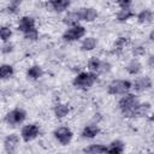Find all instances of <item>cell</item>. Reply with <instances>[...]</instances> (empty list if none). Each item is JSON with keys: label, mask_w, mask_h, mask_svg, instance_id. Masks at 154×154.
<instances>
[{"label": "cell", "mask_w": 154, "mask_h": 154, "mask_svg": "<svg viewBox=\"0 0 154 154\" xmlns=\"http://www.w3.org/2000/svg\"><path fill=\"white\" fill-rule=\"evenodd\" d=\"M131 16H134V12H132L130 8H122V10L119 11V13H118V19H119L120 22H123V20L129 19Z\"/></svg>", "instance_id": "obj_25"}, {"label": "cell", "mask_w": 154, "mask_h": 154, "mask_svg": "<svg viewBox=\"0 0 154 154\" xmlns=\"http://www.w3.org/2000/svg\"><path fill=\"white\" fill-rule=\"evenodd\" d=\"M18 144H19V138L16 134H11L5 138V149L7 154H16Z\"/></svg>", "instance_id": "obj_6"}, {"label": "cell", "mask_w": 154, "mask_h": 154, "mask_svg": "<svg viewBox=\"0 0 154 154\" xmlns=\"http://www.w3.org/2000/svg\"><path fill=\"white\" fill-rule=\"evenodd\" d=\"M128 41H129V40H128L126 37H119L118 41H117V47H118V48H122L123 46H125V45L128 43Z\"/></svg>", "instance_id": "obj_28"}, {"label": "cell", "mask_w": 154, "mask_h": 154, "mask_svg": "<svg viewBox=\"0 0 154 154\" xmlns=\"http://www.w3.org/2000/svg\"><path fill=\"white\" fill-rule=\"evenodd\" d=\"M81 19H82V18H81L79 12H70V13H67V14L65 16L64 22H65L66 24L73 25V24H77L78 20H81Z\"/></svg>", "instance_id": "obj_16"}, {"label": "cell", "mask_w": 154, "mask_h": 154, "mask_svg": "<svg viewBox=\"0 0 154 154\" xmlns=\"http://www.w3.org/2000/svg\"><path fill=\"white\" fill-rule=\"evenodd\" d=\"M150 79L148 78V77H142V78H140V79H137L136 82H135V89L137 90V91H142V90H146V89H148L149 87H150Z\"/></svg>", "instance_id": "obj_13"}, {"label": "cell", "mask_w": 154, "mask_h": 154, "mask_svg": "<svg viewBox=\"0 0 154 154\" xmlns=\"http://www.w3.org/2000/svg\"><path fill=\"white\" fill-rule=\"evenodd\" d=\"M123 149H124V144L122 141H113L106 148V153L107 154H122Z\"/></svg>", "instance_id": "obj_11"}, {"label": "cell", "mask_w": 154, "mask_h": 154, "mask_svg": "<svg viewBox=\"0 0 154 154\" xmlns=\"http://www.w3.org/2000/svg\"><path fill=\"white\" fill-rule=\"evenodd\" d=\"M24 119H25V112L23 109H19V108L11 111L6 117L7 123L11 125H17V124L22 123Z\"/></svg>", "instance_id": "obj_5"}, {"label": "cell", "mask_w": 154, "mask_h": 154, "mask_svg": "<svg viewBox=\"0 0 154 154\" xmlns=\"http://www.w3.org/2000/svg\"><path fill=\"white\" fill-rule=\"evenodd\" d=\"M96 45V40L94 37H87L83 43H82V49L83 51H91Z\"/></svg>", "instance_id": "obj_23"}, {"label": "cell", "mask_w": 154, "mask_h": 154, "mask_svg": "<svg viewBox=\"0 0 154 154\" xmlns=\"http://www.w3.org/2000/svg\"><path fill=\"white\" fill-rule=\"evenodd\" d=\"M49 5L53 7V10H55L58 12H61V11L66 10L70 6V1H66V0H54V1H51Z\"/></svg>", "instance_id": "obj_14"}, {"label": "cell", "mask_w": 154, "mask_h": 154, "mask_svg": "<svg viewBox=\"0 0 154 154\" xmlns=\"http://www.w3.org/2000/svg\"><path fill=\"white\" fill-rule=\"evenodd\" d=\"M97 134H99V128L95 126V125H88V126H85L84 130H83V132H82L83 137H87V138H93Z\"/></svg>", "instance_id": "obj_17"}, {"label": "cell", "mask_w": 154, "mask_h": 154, "mask_svg": "<svg viewBox=\"0 0 154 154\" xmlns=\"http://www.w3.org/2000/svg\"><path fill=\"white\" fill-rule=\"evenodd\" d=\"M35 20L31 18V17H23L20 20H19V24H18V29L20 31H23L24 34L35 29Z\"/></svg>", "instance_id": "obj_10"}, {"label": "cell", "mask_w": 154, "mask_h": 154, "mask_svg": "<svg viewBox=\"0 0 154 154\" xmlns=\"http://www.w3.org/2000/svg\"><path fill=\"white\" fill-rule=\"evenodd\" d=\"M149 37H150V40H154V30L150 32V36H149Z\"/></svg>", "instance_id": "obj_34"}, {"label": "cell", "mask_w": 154, "mask_h": 154, "mask_svg": "<svg viewBox=\"0 0 154 154\" xmlns=\"http://www.w3.org/2000/svg\"><path fill=\"white\" fill-rule=\"evenodd\" d=\"M130 87H131V83L129 81H123V79L113 81L108 85V93L109 94H124L130 89Z\"/></svg>", "instance_id": "obj_3"}, {"label": "cell", "mask_w": 154, "mask_h": 154, "mask_svg": "<svg viewBox=\"0 0 154 154\" xmlns=\"http://www.w3.org/2000/svg\"><path fill=\"white\" fill-rule=\"evenodd\" d=\"M67 112H69V107H67L66 105H63V103L57 105L55 108H54V113H55V116H57L58 118L65 117V116L67 114Z\"/></svg>", "instance_id": "obj_20"}, {"label": "cell", "mask_w": 154, "mask_h": 154, "mask_svg": "<svg viewBox=\"0 0 154 154\" xmlns=\"http://www.w3.org/2000/svg\"><path fill=\"white\" fill-rule=\"evenodd\" d=\"M11 51H12V45H11V43L2 46V53H8V52H11Z\"/></svg>", "instance_id": "obj_31"}, {"label": "cell", "mask_w": 154, "mask_h": 154, "mask_svg": "<svg viewBox=\"0 0 154 154\" xmlns=\"http://www.w3.org/2000/svg\"><path fill=\"white\" fill-rule=\"evenodd\" d=\"M137 106H138L137 99L132 94H129V95L124 96L119 101V107L126 117H134V113H135V109H136Z\"/></svg>", "instance_id": "obj_1"}, {"label": "cell", "mask_w": 154, "mask_h": 154, "mask_svg": "<svg viewBox=\"0 0 154 154\" xmlns=\"http://www.w3.org/2000/svg\"><path fill=\"white\" fill-rule=\"evenodd\" d=\"M81 14V18L87 20V22H91L96 18L97 13L94 8H81V11H78Z\"/></svg>", "instance_id": "obj_12"}, {"label": "cell", "mask_w": 154, "mask_h": 154, "mask_svg": "<svg viewBox=\"0 0 154 154\" xmlns=\"http://www.w3.org/2000/svg\"><path fill=\"white\" fill-rule=\"evenodd\" d=\"M0 34H1V38H2V41H7V40L11 37L12 31H11L10 28H7V26H2L1 30H0Z\"/></svg>", "instance_id": "obj_26"}, {"label": "cell", "mask_w": 154, "mask_h": 154, "mask_svg": "<svg viewBox=\"0 0 154 154\" xmlns=\"http://www.w3.org/2000/svg\"><path fill=\"white\" fill-rule=\"evenodd\" d=\"M118 4L122 8H129V6H130V1H119Z\"/></svg>", "instance_id": "obj_32"}, {"label": "cell", "mask_w": 154, "mask_h": 154, "mask_svg": "<svg viewBox=\"0 0 154 154\" xmlns=\"http://www.w3.org/2000/svg\"><path fill=\"white\" fill-rule=\"evenodd\" d=\"M148 65L150 67H154V55H150L149 59H148Z\"/></svg>", "instance_id": "obj_33"}, {"label": "cell", "mask_w": 154, "mask_h": 154, "mask_svg": "<svg viewBox=\"0 0 154 154\" xmlns=\"http://www.w3.org/2000/svg\"><path fill=\"white\" fill-rule=\"evenodd\" d=\"M84 34H85V29L81 25H76V26H72L71 29H69L67 31H65L63 38L66 41H75V40L81 38Z\"/></svg>", "instance_id": "obj_4"}, {"label": "cell", "mask_w": 154, "mask_h": 154, "mask_svg": "<svg viewBox=\"0 0 154 154\" xmlns=\"http://www.w3.org/2000/svg\"><path fill=\"white\" fill-rule=\"evenodd\" d=\"M24 36H25V38H28V40H36V38H37V30H36V29H32V30L25 32Z\"/></svg>", "instance_id": "obj_27"}, {"label": "cell", "mask_w": 154, "mask_h": 154, "mask_svg": "<svg viewBox=\"0 0 154 154\" xmlns=\"http://www.w3.org/2000/svg\"><path fill=\"white\" fill-rule=\"evenodd\" d=\"M88 65H89V69L91 71H96V72H107V71H109V67H111V65L108 63L101 61L96 58L90 59Z\"/></svg>", "instance_id": "obj_8"}, {"label": "cell", "mask_w": 154, "mask_h": 154, "mask_svg": "<svg viewBox=\"0 0 154 154\" xmlns=\"http://www.w3.org/2000/svg\"><path fill=\"white\" fill-rule=\"evenodd\" d=\"M132 52H134L135 55H140V54H143L144 53V48L142 46H138V47H135Z\"/></svg>", "instance_id": "obj_29"}, {"label": "cell", "mask_w": 154, "mask_h": 154, "mask_svg": "<svg viewBox=\"0 0 154 154\" xmlns=\"http://www.w3.org/2000/svg\"><path fill=\"white\" fill-rule=\"evenodd\" d=\"M54 135L61 144H67L72 138V132L70 131V129H67L65 126H61V128L57 129L54 131Z\"/></svg>", "instance_id": "obj_7"}, {"label": "cell", "mask_w": 154, "mask_h": 154, "mask_svg": "<svg viewBox=\"0 0 154 154\" xmlns=\"http://www.w3.org/2000/svg\"><path fill=\"white\" fill-rule=\"evenodd\" d=\"M12 73H13V67H12L11 65H6V64L1 65V69H0V76H1L2 79L10 77Z\"/></svg>", "instance_id": "obj_24"}, {"label": "cell", "mask_w": 154, "mask_h": 154, "mask_svg": "<svg viewBox=\"0 0 154 154\" xmlns=\"http://www.w3.org/2000/svg\"><path fill=\"white\" fill-rule=\"evenodd\" d=\"M28 76L32 79H37L42 76V70L40 66H31L29 70H28Z\"/></svg>", "instance_id": "obj_19"}, {"label": "cell", "mask_w": 154, "mask_h": 154, "mask_svg": "<svg viewBox=\"0 0 154 154\" xmlns=\"http://www.w3.org/2000/svg\"><path fill=\"white\" fill-rule=\"evenodd\" d=\"M126 70H128L129 73H131V75H136V73H138L140 70H141V64H140L137 60H132V61H130V63L128 64Z\"/></svg>", "instance_id": "obj_18"}, {"label": "cell", "mask_w": 154, "mask_h": 154, "mask_svg": "<svg viewBox=\"0 0 154 154\" xmlns=\"http://www.w3.org/2000/svg\"><path fill=\"white\" fill-rule=\"evenodd\" d=\"M106 152V147L102 144H91L84 148V153L87 154H102Z\"/></svg>", "instance_id": "obj_15"}, {"label": "cell", "mask_w": 154, "mask_h": 154, "mask_svg": "<svg viewBox=\"0 0 154 154\" xmlns=\"http://www.w3.org/2000/svg\"><path fill=\"white\" fill-rule=\"evenodd\" d=\"M17 7H18V1H12L8 6V11L11 12H16L17 11Z\"/></svg>", "instance_id": "obj_30"}, {"label": "cell", "mask_w": 154, "mask_h": 154, "mask_svg": "<svg viewBox=\"0 0 154 154\" xmlns=\"http://www.w3.org/2000/svg\"><path fill=\"white\" fill-rule=\"evenodd\" d=\"M38 135V126L35 124H29L23 128L22 130V137L24 141H31Z\"/></svg>", "instance_id": "obj_9"}, {"label": "cell", "mask_w": 154, "mask_h": 154, "mask_svg": "<svg viewBox=\"0 0 154 154\" xmlns=\"http://www.w3.org/2000/svg\"><path fill=\"white\" fill-rule=\"evenodd\" d=\"M96 81V76L90 72H82L73 79V85L78 88H89Z\"/></svg>", "instance_id": "obj_2"}, {"label": "cell", "mask_w": 154, "mask_h": 154, "mask_svg": "<svg viewBox=\"0 0 154 154\" xmlns=\"http://www.w3.org/2000/svg\"><path fill=\"white\" fill-rule=\"evenodd\" d=\"M152 17H153L152 12L149 10H144V11L140 12V14H138L137 18H138V22L140 23H149L152 20Z\"/></svg>", "instance_id": "obj_21"}, {"label": "cell", "mask_w": 154, "mask_h": 154, "mask_svg": "<svg viewBox=\"0 0 154 154\" xmlns=\"http://www.w3.org/2000/svg\"><path fill=\"white\" fill-rule=\"evenodd\" d=\"M150 120H152V122H154V113L150 116Z\"/></svg>", "instance_id": "obj_35"}, {"label": "cell", "mask_w": 154, "mask_h": 154, "mask_svg": "<svg viewBox=\"0 0 154 154\" xmlns=\"http://www.w3.org/2000/svg\"><path fill=\"white\" fill-rule=\"evenodd\" d=\"M149 103H142V105H138L135 109V113H134V117H142L144 114H147V112L149 111Z\"/></svg>", "instance_id": "obj_22"}]
</instances>
